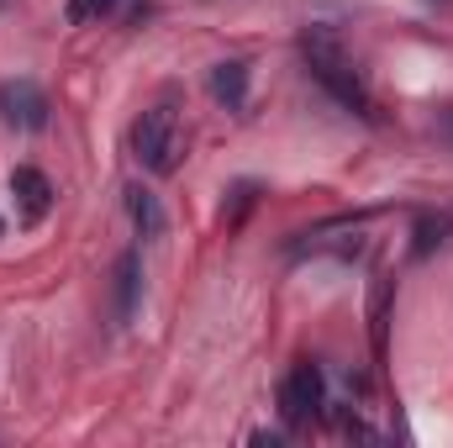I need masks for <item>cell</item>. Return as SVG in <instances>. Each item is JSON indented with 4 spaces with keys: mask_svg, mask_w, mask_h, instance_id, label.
I'll return each mask as SVG.
<instances>
[{
    "mask_svg": "<svg viewBox=\"0 0 453 448\" xmlns=\"http://www.w3.org/2000/svg\"><path fill=\"white\" fill-rule=\"evenodd\" d=\"M301 53H306V69L333 90L338 106H348V112H358V116H374V96H369V85H364L353 53L342 48L338 27H327V21L306 27V32H301Z\"/></svg>",
    "mask_w": 453,
    "mask_h": 448,
    "instance_id": "6da1fadb",
    "label": "cell"
},
{
    "mask_svg": "<svg viewBox=\"0 0 453 448\" xmlns=\"http://www.w3.org/2000/svg\"><path fill=\"white\" fill-rule=\"evenodd\" d=\"M132 158L148 169V174H174L185 164V112L174 96L153 101L148 112L132 121Z\"/></svg>",
    "mask_w": 453,
    "mask_h": 448,
    "instance_id": "7a4b0ae2",
    "label": "cell"
},
{
    "mask_svg": "<svg viewBox=\"0 0 453 448\" xmlns=\"http://www.w3.org/2000/svg\"><path fill=\"white\" fill-rule=\"evenodd\" d=\"M322 406H327V380H322V369H317L311 359H296L290 375H285V385H280V412H285V422L301 428V422L322 417Z\"/></svg>",
    "mask_w": 453,
    "mask_h": 448,
    "instance_id": "3957f363",
    "label": "cell"
},
{
    "mask_svg": "<svg viewBox=\"0 0 453 448\" xmlns=\"http://www.w3.org/2000/svg\"><path fill=\"white\" fill-rule=\"evenodd\" d=\"M48 96L37 80H5L0 85V121L5 127H21V132H42L48 127Z\"/></svg>",
    "mask_w": 453,
    "mask_h": 448,
    "instance_id": "277c9868",
    "label": "cell"
},
{
    "mask_svg": "<svg viewBox=\"0 0 453 448\" xmlns=\"http://www.w3.org/2000/svg\"><path fill=\"white\" fill-rule=\"evenodd\" d=\"M11 201H16V217L27 227H37L53 212V180L37 169V164H16L11 169Z\"/></svg>",
    "mask_w": 453,
    "mask_h": 448,
    "instance_id": "5b68a950",
    "label": "cell"
},
{
    "mask_svg": "<svg viewBox=\"0 0 453 448\" xmlns=\"http://www.w3.org/2000/svg\"><path fill=\"white\" fill-rule=\"evenodd\" d=\"M137 296H142V259L137 253H121L116 259V317L121 322L137 317Z\"/></svg>",
    "mask_w": 453,
    "mask_h": 448,
    "instance_id": "8992f818",
    "label": "cell"
},
{
    "mask_svg": "<svg viewBox=\"0 0 453 448\" xmlns=\"http://www.w3.org/2000/svg\"><path fill=\"white\" fill-rule=\"evenodd\" d=\"M211 96L226 112H242V101H248V64L242 58H226V64L211 69Z\"/></svg>",
    "mask_w": 453,
    "mask_h": 448,
    "instance_id": "52a82bcc",
    "label": "cell"
},
{
    "mask_svg": "<svg viewBox=\"0 0 453 448\" xmlns=\"http://www.w3.org/2000/svg\"><path fill=\"white\" fill-rule=\"evenodd\" d=\"M127 212H132V222H137V232H142V237H164L169 217H164V206H158V196H153V190L127 185Z\"/></svg>",
    "mask_w": 453,
    "mask_h": 448,
    "instance_id": "ba28073f",
    "label": "cell"
},
{
    "mask_svg": "<svg viewBox=\"0 0 453 448\" xmlns=\"http://www.w3.org/2000/svg\"><path fill=\"white\" fill-rule=\"evenodd\" d=\"M449 232H453V212H443V217H422V222H417V259H427Z\"/></svg>",
    "mask_w": 453,
    "mask_h": 448,
    "instance_id": "9c48e42d",
    "label": "cell"
},
{
    "mask_svg": "<svg viewBox=\"0 0 453 448\" xmlns=\"http://www.w3.org/2000/svg\"><path fill=\"white\" fill-rule=\"evenodd\" d=\"M111 5H116V0H69V5H64V16H69L74 27H85V21H101Z\"/></svg>",
    "mask_w": 453,
    "mask_h": 448,
    "instance_id": "30bf717a",
    "label": "cell"
},
{
    "mask_svg": "<svg viewBox=\"0 0 453 448\" xmlns=\"http://www.w3.org/2000/svg\"><path fill=\"white\" fill-rule=\"evenodd\" d=\"M253 201H258V185H248V180H242V185L232 190V212H226V227H237V222H242V212H248Z\"/></svg>",
    "mask_w": 453,
    "mask_h": 448,
    "instance_id": "8fae6325",
    "label": "cell"
}]
</instances>
